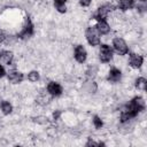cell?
Instances as JSON below:
<instances>
[{
  "instance_id": "ba28073f",
  "label": "cell",
  "mask_w": 147,
  "mask_h": 147,
  "mask_svg": "<svg viewBox=\"0 0 147 147\" xmlns=\"http://www.w3.org/2000/svg\"><path fill=\"white\" fill-rule=\"evenodd\" d=\"M74 59L76 60V62H78L80 64L86 62V60H87V51H86L84 45L78 44V45H76L74 47Z\"/></svg>"
},
{
  "instance_id": "6da1fadb",
  "label": "cell",
  "mask_w": 147,
  "mask_h": 147,
  "mask_svg": "<svg viewBox=\"0 0 147 147\" xmlns=\"http://www.w3.org/2000/svg\"><path fill=\"white\" fill-rule=\"evenodd\" d=\"M146 109V102L145 99L140 95L133 96L122 109L119 113V123L125 124L130 123L132 119H134L140 113H142Z\"/></svg>"
},
{
  "instance_id": "cb8c5ba5",
  "label": "cell",
  "mask_w": 147,
  "mask_h": 147,
  "mask_svg": "<svg viewBox=\"0 0 147 147\" xmlns=\"http://www.w3.org/2000/svg\"><path fill=\"white\" fill-rule=\"evenodd\" d=\"M138 2H146V0H138Z\"/></svg>"
},
{
  "instance_id": "277c9868",
  "label": "cell",
  "mask_w": 147,
  "mask_h": 147,
  "mask_svg": "<svg viewBox=\"0 0 147 147\" xmlns=\"http://www.w3.org/2000/svg\"><path fill=\"white\" fill-rule=\"evenodd\" d=\"M100 33L98 32L95 25H90L87 26V29L85 30V38L87 44L91 47H96L101 44V38H100Z\"/></svg>"
},
{
  "instance_id": "5bb4252c",
  "label": "cell",
  "mask_w": 147,
  "mask_h": 147,
  "mask_svg": "<svg viewBox=\"0 0 147 147\" xmlns=\"http://www.w3.org/2000/svg\"><path fill=\"white\" fill-rule=\"evenodd\" d=\"M136 6V0H118L117 2V8L121 11H127L133 9Z\"/></svg>"
},
{
  "instance_id": "52a82bcc",
  "label": "cell",
  "mask_w": 147,
  "mask_h": 147,
  "mask_svg": "<svg viewBox=\"0 0 147 147\" xmlns=\"http://www.w3.org/2000/svg\"><path fill=\"white\" fill-rule=\"evenodd\" d=\"M46 91L51 96L59 98V96H61L63 94V86L59 82L51 80V82H48V84L46 86Z\"/></svg>"
},
{
  "instance_id": "4fadbf2b",
  "label": "cell",
  "mask_w": 147,
  "mask_h": 147,
  "mask_svg": "<svg viewBox=\"0 0 147 147\" xmlns=\"http://www.w3.org/2000/svg\"><path fill=\"white\" fill-rule=\"evenodd\" d=\"M95 28H96L98 32L100 33V36H106L111 30V28H110V25L107 21H98L95 23Z\"/></svg>"
},
{
  "instance_id": "e0dca14e",
  "label": "cell",
  "mask_w": 147,
  "mask_h": 147,
  "mask_svg": "<svg viewBox=\"0 0 147 147\" xmlns=\"http://www.w3.org/2000/svg\"><path fill=\"white\" fill-rule=\"evenodd\" d=\"M134 87L139 91H145L146 87H147V79L142 76L137 77L136 80H134Z\"/></svg>"
},
{
  "instance_id": "7402d4cb",
  "label": "cell",
  "mask_w": 147,
  "mask_h": 147,
  "mask_svg": "<svg viewBox=\"0 0 147 147\" xmlns=\"http://www.w3.org/2000/svg\"><path fill=\"white\" fill-rule=\"evenodd\" d=\"M6 75H7V71H6L5 67H3V64H1V63H0V79H1V78H3Z\"/></svg>"
},
{
  "instance_id": "30bf717a",
  "label": "cell",
  "mask_w": 147,
  "mask_h": 147,
  "mask_svg": "<svg viewBox=\"0 0 147 147\" xmlns=\"http://www.w3.org/2000/svg\"><path fill=\"white\" fill-rule=\"evenodd\" d=\"M122 76H123V74H122L121 69H118L116 67H111L109 69L108 74H107L106 79L110 84H117V83H119L122 80Z\"/></svg>"
},
{
  "instance_id": "ac0fdd59",
  "label": "cell",
  "mask_w": 147,
  "mask_h": 147,
  "mask_svg": "<svg viewBox=\"0 0 147 147\" xmlns=\"http://www.w3.org/2000/svg\"><path fill=\"white\" fill-rule=\"evenodd\" d=\"M26 79L30 82V83H37L40 80V74L38 70H31L28 72L26 75Z\"/></svg>"
},
{
  "instance_id": "3957f363",
  "label": "cell",
  "mask_w": 147,
  "mask_h": 147,
  "mask_svg": "<svg viewBox=\"0 0 147 147\" xmlns=\"http://www.w3.org/2000/svg\"><path fill=\"white\" fill-rule=\"evenodd\" d=\"M114 9H115V6L113 3H109V2L103 3V5H101V6H99L96 8V10L93 14V17L92 18L95 22H98V21H107L108 15L111 11H114Z\"/></svg>"
},
{
  "instance_id": "d6986e66",
  "label": "cell",
  "mask_w": 147,
  "mask_h": 147,
  "mask_svg": "<svg viewBox=\"0 0 147 147\" xmlns=\"http://www.w3.org/2000/svg\"><path fill=\"white\" fill-rule=\"evenodd\" d=\"M92 124H93V126L96 129V130H100V129H102L103 127V119L99 116V115H94L93 117H92Z\"/></svg>"
},
{
  "instance_id": "9c48e42d",
  "label": "cell",
  "mask_w": 147,
  "mask_h": 147,
  "mask_svg": "<svg viewBox=\"0 0 147 147\" xmlns=\"http://www.w3.org/2000/svg\"><path fill=\"white\" fill-rule=\"evenodd\" d=\"M7 79H8V82L10 83V84H14V85H16V84H21L23 80H24V78H25V76H24V74L22 72V71H20V70H17V69H10L9 71H7Z\"/></svg>"
},
{
  "instance_id": "603a6c76",
  "label": "cell",
  "mask_w": 147,
  "mask_h": 147,
  "mask_svg": "<svg viewBox=\"0 0 147 147\" xmlns=\"http://www.w3.org/2000/svg\"><path fill=\"white\" fill-rule=\"evenodd\" d=\"M60 115H61V111L57 110V111H55V113L53 114V118H54V119H57V118L60 117Z\"/></svg>"
},
{
  "instance_id": "7a4b0ae2",
  "label": "cell",
  "mask_w": 147,
  "mask_h": 147,
  "mask_svg": "<svg viewBox=\"0 0 147 147\" xmlns=\"http://www.w3.org/2000/svg\"><path fill=\"white\" fill-rule=\"evenodd\" d=\"M33 34H34V25H33L31 18L28 16V17H25V20L22 24V28H21L20 32L17 33V38L21 40H28Z\"/></svg>"
},
{
  "instance_id": "5b68a950",
  "label": "cell",
  "mask_w": 147,
  "mask_h": 147,
  "mask_svg": "<svg viewBox=\"0 0 147 147\" xmlns=\"http://www.w3.org/2000/svg\"><path fill=\"white\" fill-rule=\"evenodd\" d=\"M99 60L101 63L106 64L109 63L114 57V51L113 47L108 44H100L99 45Z\"/></svg>"
},
{
  "instance_id": "7c38bea8",
  "label": "cell",
  "mask_w": 147,
  "mask_h": 147,
  "mask_svg": "<svg viewBox=\"0 0 147 147\" xmlns=\"http://www.w3.org/2000/svg\"><path fill=\"white\" fill-rule=\"evenodd\" d=\"M14 61V53L9 49H1L0 51V63L5 65L13 64Z\"/></svg>"
},
{
  "instance_id": "9a60e30c",
  "label": "cell",
  "mask_w": 147,
  "mask_h": 147,
  "mask_svg": "<svg viewBox=\"0 0 147 147\" xmlns=\"http://www.w3.org/2000/svg\"><path fill=\"white\" fill-rule=\"evenodd\" d=\"M0 110H1L2 115L8 116V115H10L13 113L14 107H13V105L8 100H1L0 101Z\"/></svg>"
},
{
  "instance_id": "ffe728a7",
  "label": "cell",
  "mask_w": 147,
  "mask_h": 147,
  "mask_svg": "<svg viewBox=\"0 0 147 147\" xmlns=\"http://www.w3.org/2000/svg\"><path fill=\"white\" fill-rule=\"evenodd\" d=\"M106 144L105 142H102V141H94L92 138H88L87 139V141L85 142V146H105Z\"/></svg>"
},
{
  "instance_id": "8fae6325",
  "label": "cell",
  "mask_w": 147,
  "mask_h": 147,
  "mask_svg": "<svg viewBox=\"0 0 147 147\" xmlns=\"http://www.w3.org/2000/svg\"><path fill=\"white\" fill-rule=\"evenodd\" d=\"M127 63L132 69H140L144 64V56L137 53H130Z\"/></svg>"
},
{
  "instance_id": "2e32d148",
  "label": "cell",
  "mask_w": 147,
  "mask_h": 147,
  "mask_svg": "<svg viewBox=\"0 0 147 147\" xmlns=\"http://www.w3.org/2000/svg\"><path fill=\"white\" fill-rule=\"evenodd\" d=\"M67 2H68V0H53V3H54L55 9L60 14L67 13Z\"/></svg>"
},
{
  "instance_id": "44dd1931",
  "label": "cell",
  "mask_w": 147,
  "mask_h": 147,
  "mask_svg": "<svg viewBox=\"0 0 147 147\" xmlns=\"http://www.w3.org/2000/svg\"><path fill=\"white\" fill-rule=\"evenodd\" d=\"M78 3L80 7H90L92 3V0H78Z\"/></svg>"
},
{
  "instance_id": "8992f818",
  "label": "cell",
  "mask_w": 147,
  "mask_h": 147,
  "mask_svg": "<svg viewBox=\"0 0 147 147\" xmlns=\"http://www.w3.org/2000/svg\"><path fill=\"white\" fill-rule=\"evenodd\" d=\"M111 47H113V51L119 56H124L129 53V46H127L126 41L121 37H115L113 39Z\"/></svg>"
}]
</instances>
